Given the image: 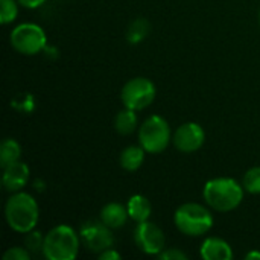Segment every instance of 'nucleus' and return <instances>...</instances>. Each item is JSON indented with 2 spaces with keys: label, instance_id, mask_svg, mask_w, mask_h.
<instances>
[{
  "label": "nucleus",
  "instance_id": "1",
  "mask_svg": "<svg viewBox=\"0 0 260 260\" xmlns=\"http://www.w3.org/2000/svg\"><path fill=\"white\" fill-rule=\"evenodd\" d=\"M204 201L216 212H232L244 200V187L232 178H215L206 183L203 190Z\"/></svg>",
  "mask_w": 260,
  "mask_h": 260
},
{
  "label": "nucleus",
  "instance_id": "2",
  "mask_svg": "<svg viewBox=\"0 0 260 260\" xmlns=\"http://www.w3.org/2000/svg\"><path fill=\"white\" fill-rule=\"evenodd\" d=\"M38 204L29 193L17 192L6 201V222L18 233H27L34 230L38 222Z\"/></svg>",
  "mask_w": 260,
  "mask_h": 260
},
{
  "label": "nucleus",
  "instance_id": "3",
  "mask_svg": "<svg viewBox=\"0 0 260 260\" xmlns=\"http://www.w3.org/2000/svg\"><path fill=\"white\" fill-rule=\"evenodd\" d=\"M81 238L69 225H56L44 236L43 254L49 260H73L79 251Z\"/></svg>",
  "mask_w": 260,
  "mask_h": 260
},
{
  "label": "nucleus",
  "instance_id": "4",
  "mask_svg": "<svg viewBox=\"0 0 260 260\" xmlns=\"http://www.w3.org/2000/svg\"><path fill=\"white\" fill-rule=\"evenodd\" d=\"M177 229L186 236H203L213 225L212 213L201 204L186 203L180 206L174 215Z\"/></svg>",
  "mask_w": 260,
  "mask_h": 260
},
{
  "label": "nucleus",
  "instance_id": "5",
  "mask_svg": "<svg viewBox=\"0 0 260 260\" xmlns=\"http://www.w3.org/2000/svg\"><path fill=\"white\" fill-rule=\"evenodd\" d=\"M140 146L149 154L163 152L171 142L169 123L161 116L148 117L139 129Z\"/></svg>",
  "mask_w": 260,
  "mask_h": 260
},
{
  "label": "nucleus",
  "instance_id": "6",
  "mask_svg": "<svg viewBox=\"0 0 260 260\" xmlns=\"http://www.w3.org/2000/svg\"><path fill=\"white\" fill-rule=\"evenodd\" d=\"M9 40L12 47L23 55H35L41 52L47 41L44 30L34 23L18 24L15 29H12Z\"/></svg>",
  "mask_w": 260,
  "mask_h": 260
},
{
  "label": "nucleus",
  "instance_id": "7",
  "mask_svg": "<svg viewBox=\"0 0 260 260\" xmlns=\"http://www.w3.org/2000/svg\"><path fill=\"white\" fill-rule=\"evenodd\" d=\"M125 108L139 111L152 104L155 99V85L148 78H133L128 81L120 93Z\"/></svg>",
  "mask_w": 260,
  "mask_h": 260
},
{
  "label": "nucleus",
  "instance_id": "8",
  "mask_svg": "<svg viewBox=\"0 0 260 260\" xmlns=\"http://www.w3.org/2000/svg\"><path fill=\"white\" fill-rule=\"evenodd\" d=\"M79 238L82 244L93 253H102L113 247L114 238L111 235V229L107 227L102 221H87L79 232Z\"/></svg>",
  "mask_w": 260,
  "mask_h": 260
},
{
  "label": "nucleus",
  "instance_id": "9",
  "mask_svg": "<svg viewBox=\"0 0 260 260\" xmlns=\"http://www.w3.org/2000/svg\"><path fill=\"white\" fill-rule=\"evenodd\" d=\"M136 245L146 254H160L165 250V235L152 222H139L134 230Z\"/></svg>",
  "mask_w": 260,
  "mask_h": 260
},
{
  "label": "nucleus",
  "instance_id": "10",
  "mask_svg": "<svg viewBox=\"0 0 260 260\" xmlns=\"http://www.w3.org/2000/svg\"><path fill=\"white\" fill-rule=\"evenodd\" d=\"M172 140L178 151L190 154V152L198 151L204 145L206 133L198 123L187 122V123H183L181 126H178Z\"/></svg>",
  "mask_w": 260,
  "mask_h": 260
},
{
  "label": "nucleus",
  "instance_id": "11",
  "mask_svg": "<svg viewBox=\"0 0 260 260\" xmlns=\"http://www.w3.org/2000/svg\"><path fill=\"white\" fill-rule=\"evenodd\" d=\"M29 180V168L20 160L3 168V187L9 192H20Z\"/></svg>",
  "mask_w": 260,
  "mask_h": 260
},
{
  "label": "nucleus",
  "instance_id": "12",
  "mask_svg": "<svg viewBox=\"0 0 260 260\" xmlns=\"http://www.w3.org/2000/svg\"><path fill=\"white\" fill-rule=\"evenodd\" d=\"M201 257L206 260H230L233 259V251L225 241L209 238L201 245Z\"/></svg>",
  "mask_w": 260,
  "mask_h": 260
},
{
  "label": "nucleus",
  "instance_id": "13",
  "mask_svg": "<svg viewBox=\"0 0 260 260\" xmlns=\"http://www.w3.org/2000/svg\"><path fill=\"white\" fill-rule=\"evenodd\" d=\"M128 216H129L128 209H125L119 203H110L101 210V221L107 227H110L111 230L113 229H120L122 225H125Z\"/></svg>",
  "mask_w": 260,
  "mask_h": 260
},
{
  "label": "nucleus",
  "instance_id": "14",
  "mask_svg": "<svg viewBox=\"0 0 260 260\" xmlns=\"http://www.w3.org/2000/svg\"><path fill=\"white\" fill-rule=\"evenodd\" d=\"M128 215L131 219H134L136 222H143L148 221V218L151 216V203L146 197L143 195H134L129 198L128 201Z\"/></svg>",
  "mask_w": 260,
  "mask_h": 260
},
{
  "label": "nucleus",
  "instance_id": "15",
  "mask_svg": "<svg viewBox=\"0 0 260 260\" xmlns=\"http://www.w3.org/2000/svg\"><path fill=\"white\" fill-rule=\"evenodd\" d=\"M145 149L142 146H128L122 151L120 154V166L128 171V172H134L137 171L143 160H145Z\"/></svg>",
  "mask_w": 260,
  "mask_h": 260
},
{
  "label": "nucleus",
  "instance_id": "16",
  "mask_svg": "<svg viewBox=\"0 0 260 260\" xmlns=\"http://www.w3.org/2000/svg\"><path fill=\"white\" fill-rule=\"evenodd\" d=\"M21 148L17 140L14 139H5L0 145V165L2 168H6L15 161L20 160Z\"/></svg>",
  "mask_w": 260,
  "mask_h": 260
},
{
  "label": "nucleus",
  "instance_id": "17",
  "mask_svg": "<svg viewBox=\"0 0 260 260\" xmlns=\"http://www.w3.org/2000/svg\"><path fill=\"white\" fill-rule=\"evenodd\" d=\"M114 126H116V131L122 136H128L131 134L136 126H137V116H136V111L134 110H123V111H119L116 119H114Z\"/></svg>",
  "mask_w": 260,
  "mask_h": 260
},
{
  "label": "nucleus",
  "instance_id": "18",
  "mask_svg": "<svg viewBox=\"0 0 260 260\" xmlns=\"http://www.w3.org/2000/svg\"><path fill=\"white\" fill-rule=\"evenodd\" d=\"M151 30V26H149V21L145 20V18H136L129 26H128V30H126V38L131 44H137L140 41H143L148 34Z\"/></svg>",
  "mask_w": 260,
  "mask_h": 260
},
{
  "label": "nucleus",
  "instance_id": "19",
  "mask_svg": "<svg viewBox=\"0 0 260 260\" xmlns=\"http://www.w3.org/2000/svg\"><path fill=\"white\" fill-rule=\"evenodd\" d=\"M17 0H0V21L2 24L12 23L18 14Z\"/></svg>",
  "mask_w": 260,
  "mask_h": 260
},
{
  "label": "nucleus",
  "instance_id": "20",
  "mask_svg": "<svg viewBox=\"0 0 260 260\" xmlns=\"http://www.w3.org/2000/svg\"><path fill=\"white\" fill-rule=\"evenodd\" d=\"M244 189L250 193H260V166L247 171L244 175Z\"/></svg>",
  "mask_w": 260,
  "mask_h": 260
},
{
  "label": "nucleus",
  "instance_id": "21",
  "mask_svg": "<svg viewBox=\"0 0 260 260\" xmlns=\"http://www.w3.org/2000/svg\"><path fill=\"white\" fill-rule=\"evenodd\" d=\"M24 245L30 253H37V251H43V245H44V238L41 236L40 232H27L26 233V239H24Z\"/></svg>",
  "mask_w": 260,
  "mask_h": 260
},
{
  "label": "nucleus",
  "instance_id": "22",
  "mask_svg": "<svg viewBox=\"0 0 260 260\" xmlns=\"http://www.w3.org/2000/svg\"><path fill=\"white\" fill-rule=\"evenodd\" d=\"M3 260H30V251L21 247H12L5 254Z\"/></svg>",
  "mask_w": 260,
  "mask_h": 260
},
{
  "label": "nucleus",
  "instance_id": "23",
  "mask_svg": "<svg viewBox=\"0 0 260 260\" xmlns=\"http://www.w3.org/2000/svg\"><path fill=\"white\" fill-rule=\"evenodd\" d=\"M158 257L163 260H187L189 256L184 254L183 251H180L178 248H171V250H166V251H161L158 254Z\"/></svg>",
  "mask_w": 260,
  "mask_h": 260
},
{
  "label": "nucleus",
  "instance_id": "24",
  "mask_svg": "<svg viewBox=\"0 0 260 260\" xmlns=\"http://www.w3.org/2000/svg\"><path fill=\"white\" fill-rule=\"evenodd\" d=\"M99 259L101 260H119L120 259V254L117 251H114L113 248H108L102 253H99Z\"/></svg>",
  "mask_w": 260,
  "mask_h": 260
},
{
  "label": "nucleus",
  "instance_id": "25",
  "mask_svg": "<svg viewBox=\"0 0 260 260\" xmlns=\"http://www.w3.org/2000/svg\"><path fill=\"white\" fill-rule=\"evenodd\" d=\"M21 6L24 8H29V9H34V8H38L41 6L46 0H17Z\"/></svg>",
  "mask_w": 260,
  "mask_h": 260
},
{
  "label": "nucleus",
  "instance_id": "26",
  "mask_svg": "<svg viewBox=\"0 0 260 260\" xmlns=\"http://www.w3.org/2000/svg\"><path fill=\"white\" fill-rule=\"evenodd\" d=\"M245 259H247V260L259 259L260 260V253H257V251H251V253H248V254L245 256Z\"/></svg>",
  "mask_w": 260,
  "mask_h": 260
},
{
  "label": "nucleus",
  "instance_id": "27",
  "mask_svg": "<svg viewBox=\"0 0 260 260\" xmlns=\"http://www.w3.org/2000/svg\"><path fill=\"white\" fill-rule=\"evenodd\" d=\"M259 23H260V12H259Z\"/></svg>",
  "mask_w": 260,
  "mask_h": 260
}]
</instances>
